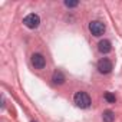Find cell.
I'll list each match as a JSON object with an SVG mask.
<instances>
[{"label": "cell", "mask_w": 122, "mask_h": 122, "mask_svg": "<svg viewBox=\"0 0 122 122\" xmlns=\"http://www.w3.org/2000/svg\"><path fill=\"white\" fill-rule=\"evenodd\" d=\"M105 29H106L105 25L99 20H93V22L89 23V30L93 36H102L105 33Z\"/></svg>", "instance_id": "3"}, {"label": "cell", "mask_w": 122, "mask_h": 122, "mask_svg": "<svg viewBox=\"0 0 122 122\" xmlns=\"http://www.w3.org/2000/svg\"><path fill=\"white\" fill-rule=\"evenodd\" d=\"M103 98L109 102V103H115V101H116V98H115V95L113 93H111V92H106L105 95H103Z\"/></svg>", "instance_id": "9"}, {"label": "cell", "mask_w": 122, "mask_h": 122, "mask_svg": "<svg viewBox=\"0 0 122 122\" xmlns=\"http://www.w3.org/2000/svg\"><path fill=\"white\" fill-rule=\"evenodd\" d=\"M32 65L35 66V69L40 71L46 66V59L40 53H35V55H32Z\"/></svg>", "instance_id": "5"}, {"label": "cell", "mask_w": 122, "mask_h": 122, "mask_svg": "<svg viewBox=\"0 0 122 122\" xmlns=\"http://www.w3.org/2000/svg\"><path fill=\"white\" fill-rule=\"evenodd\" d=\"M98 50H99L101 53H103V55L109 53V52L112 50V45H111V42H109L108 39H103V40H101V42L98 43Z\"/></svg>", "instance_id": "6"}, {"label": "cell", "mask_w": 122, "mask_h": 122, "mask_svg": "<svg viewBox=\"0 0 122 122\" xmlns=\"http://www.w3.org/2000/svg\"><path fill=\"white\" fill-rule=\"evenodd\" d=\"M112 69H113V65H112V62H111L109 59L103 57V59H101L99 62H98V71H99L101 73H103V75L111 73Z\"/></svg>", "instance_id": "4"}, {"label": "cell", "mask_w": 122, "mask_h": 122, "mask_svg": "<svg viewBox=\"0 0 122 122\" xmlns=\"http://www.w3.org/2000/svg\"><path fill=\"white\" fill-rule=\"evenodd\" d=\"M102 119H103V122H113L115 121V113L108 109L102 113Z\"/></svg>", "instance_id": "8"}, {"label": "cell", "mask_w": 122, "mask_h": 122, "mask_svg": "<svg viewBox=\"0 0 122 122\" xmlns=\"http://www.w3.org/2000/svg\"><path fill=\"white\" fill-rule=\"evenodd\" d=\"M73 101H75V103H76L79 108H82V109H86V108L91 106V96H89L86 92H82V91L76 92L75 96H73Z\"/></svg>", "instance_id": "1"}, {"label": "cell", "mask_w": 122, "mask_h": 122, "mask_svg": "<svg viewBox=\"0 0 122 122\" xmlns=\"http://www.w3.org/2000/svg\"><path fill=\"white\" fill-rule=\"evenodd\" d=\"M23 23H25V26L29 27V29H36V27H39V25H40V17H39L37 15H35V13H30V15H27V16L23 19Z\"/></svg>", "instance_id": "2"}, {"label": "cell", "mask_w": 122, "mask_h": 122, "mask_svg": "<svg viewBox=\"0 0 122 122\" xmlns=\"http://www.w3.org/2000/svg\"><path fill=\"white\" fill-rule=\"evenodd\" d=\"M79 5V2H69V0H66L65 2V6L66 7H76Z\"/></svg>", "instance_id": "10"}, {"label": "cell", "mask_w": 122, "mask_h": 122, "mask_svg": "<svg viewBox=\"0 0 122 122\" xmlns=\"http://www.w3.org/2000/svg\"><path fill=\"white\" fill-rule=\"evenodd\" d=\"M52 81H53V83H56V85H62V83L65 82V75L60 72V71H55V72H53V76H52Z\"/></svg>", "instance_id": "7"}]
</instances>
